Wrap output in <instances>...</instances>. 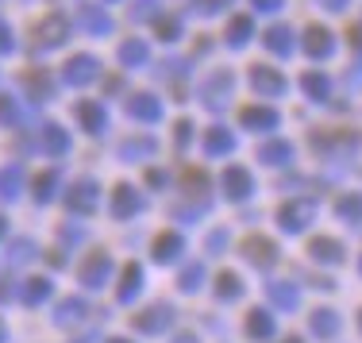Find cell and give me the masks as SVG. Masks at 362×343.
Returning <instances> with one entry per match:
<instances>
[{
  "instance_id": "34",
  "label": "cell",
  "mask_w": 362,
  "mask_h": 343,
  "mask_svg": "<svg viewBox=\"0 0 362 343\" xmlns=\"http://www.w3.org/2000/svg\"><path fill=\"white\" fill-rule=\"evenodd\" d=\"M28 286H31L28 289V305H35V301H42V297L50 293V281H42V278L39 281H28Z\"/></svg>"
},
{
  "instance_id": "21",
  "label": "cell",
  "mask_w": 362,
  "mask_h": 343,
  "mask_svg": "<svg viewBox=\"0 0 362 343\" xmlns=\"http://www.w3.org/2000/svg\"><path fill=\"white\" fill-rule=\"evenodd\" d=\"M313 332L324 339H332L335 332H339V316L332 313V308H320V313H313Z\"/></svg>"
},
{
  "instance_id": "7",
  "label": "cell",
  "mask_w": 362,
  "mask_h": 343,
  "mask_svg": "<svg viewBox=\"0 0 362 343\" xmlns=\"http://www.w3.org/2000/svg\"><path fill=\"white\" fill-rule=\"evenodd\" d=\"M97 58L93 54H77V58H70V62H66V81L70 85H89L93 77H97Z\"/></svg>"
},
{
  "instance_id": "6",
  "label": "cell",
  "mask_w": 362,
  "mask_h": 343,
  "mask_svg": "<svg viewBox=\"0 0 362 343\" xmlns=\"http://www.w3.org/2000/svg\"><path fill=\"white\" fill-rule=\"evenodd\" d=\"M332 50H335L332 31L320 28V23H313V28L305 31V54L308 58H332Z\"/></svg>"
},
{
  "instance_id": "31",
  "label": "cell",
  "mask_w": 362,
  "mask_h": 343,
  "mask_svg": "<svg viewBox=\"0 0 362 343\" xmlns=\"http://www.w3.org/2000/svg\"><path fill=\"white\" fill-rule=\"evenodd\" d=\"M20 182H23V170H20V166L4 170V174H0V190H4V197H16V190H20Z\"/></svg>"
},
{
  "instance_id": "45",
  "label": "cell",
  "mask_w": 362,
  "mask_h": 343,
  "mask_svg": "<svg viewBox=\"0 0 362 343\" xmlns=\"http://www.w3.org/2000/svg\"><path fill=\"white\" fill-rule=\"evenodd\" d=\"M347 39H351V47H355L358 54H362V28H351V31H347Z\"/></svg>"
},
{
  "instance_id": "35",
  "label": "cell",
  "mask_w": 362,
  "mask_h": 343,
  "mask_svg": "<svg viewBox=\"0 0 362 343\" xmlns=\"http://www.w3.org/2000/svg\"><path fill=\"white\" fill-rule=\"evenodd\" d=\"M185 190H209V178H204V170H185Z\"/></svg>"
},
{
  "instance_id": "49",
  "label": "cell",
  "mask_w": 362,
  "mask_h": 343,
  "mask_svg": "<svg viewBox=\"0 0 362 343\" xmlns=\"http://www.w3.org/2000/svg\"><path fill=\"white\" fill-rule=\"evenodd\" d=\"M286 343H300V339H297V336H293V339H286Z\"/></svg>"
},
{
  "instance_id": "5",
  "label": "cell",
  "mask_w": 362,
  "mask_h": 343,
  "mask_svg": "<svg viewBox=\"0 0 362 343\" xmlns=\"http://www.w3.org/2000/svg\"><path fill=\"white\" fill-rule=\"evenodd\" d=\"M243 255L255 262V267H262V270H270L274 262H278V247H274L270 239H262V236H251V239H247V243H243Z\"/></svg>"
},
{
  "instance_id": "16",
  "label": "cell",
  "mask_w": 362,
  "mask_h": 343,
  "mask_svg": "<svg viewBox=\"0 0 362 343\" xmlns=\"http://www.w3.org/2000/svg\"><path fill=\"white\" fill-rule=\"evenodd\" d=\"M300 89L308 93L313 100H327V93H332V81H327L324 74H316V70H308L305 77H300Z\"/></svg>"
},
{
  "instance_id": "19",
  "label": "cell",
  "mask_w": 362,
  "mask_h": 343,
  "mask_svg": "<svg viewBox=\"0 0 362 343\" xmlns=\"http://www.w3.org/2000/svg\"><path fill=\"white\" fill-rule=\"evenodd\" d=\"M97 190H93V182H77L74 190H70V209H77V212H89L93 204H97V197H93Z\"/></svg>"
},
{
  "instance_id": "52",
  "label": "cell",
  "mask_w": 362,
  "mask_h": 343,
  "mask_svg": "<svg viewBox=\"0 0 362 343\" xmlns=\"http://www.w3.org/2000/svg\"><path fill=\"white\" fill-rule=\"evenodd\" d=\"M358 267H362V262H358Z\"/></svg>"
},
{
  "instance_id": "29",
  "label": "cell",
  "mask_w": 362,
  "mask_h": 343,
  "mask_svg": "<svg viewBox=\"0 0 362 343\" xmlns=\"http://www.w3.org/2000/svg\"><path fill=\"white\" fill-rule=\"evenodd\" d=\"M119 62H127V66L146 62V42H124L119 47Z\"/></svg>"
},
{
  "instance_id": "20",
  "label": "cell",
  "mask_w": 362,
  "mask_h": 343,
  "mask_svg": "<svg viewBox=\"0 0 362 343\" xmlns=\"http://www.w3.org/2000/svg\"><path fill=\"white\" fill-rule=\"evenodd\" d=\"M105 278H108V259L105 255H93V259L85 262V270H81V281L85 286H100Z\"/></svg>"
},
{
  "instance_id": "27",
  "label": "cell",
  "mask_w": 362,
  "mask_h": 343,
  "mask_svg": "<svg viewBox=\"0 0 362 343\" xmlns=\"http://www.w3.org/2000/svg\"><path fill=\"white\" fill-rule=\"evenodd\" d=\"M77 116L85 120V127H89V132H100V127H105V112H100L97 105H89V100H81V105H77Z\"/></svg>"
},
{
  "instance_id": "22",
  "label": "cell",
  "mask_w": 362,
  "mask_h": 343,
  "mask_svg": "<svg viewBox=\"0 0 362 343\" xmlns=\"http://www.w3.org/2000/svg\"><path fill=\"white\" fill-rule=\"evenodd\" d=\"M335 212H339L343 220H351V224H362V193H347V197H339Z\"/></svg>"
},
{
  "instance_id": "40",
  "label": "cell",
  "mask_w": 362,
  "mask_h": 343,
  "mask_svg": "<svg viewBox=\"0 0 362 343\" xmlns=\"http://www.w3.org/2000/svg\"><path fill=\"white\" fill-rule=\"evenodd\" d=\"M50 185H54V174H42L35 182V197H39V201H47V197H50Z\"/></svg>"
},
{
  "instance_id": "32",
  "label": "cell",
  "mask_w": 362,
  "mask_h": 343,
  "mask_svg": "<svg viewBox=\"0 0 362 343\" xmlns=\"http://www.w3.org/2000/svg\"><path fill=\"white\" fill-rule=\"evenodd\" d=\"M139 278H143L139 267H127V270H124V286H119V297H132L135 289H139Z\"/></svg>"
},
{
  "instance_id": "38",
  "label": "cell",
  "mask_w": 362,
  "mask_h": 343,
  "mask_svg": "<svg viewBox=\"0 0 362 343\" xmlns=\"http://www.w3.org/2000/svg\"><path fill=\"white\" fill-rule=\"evenodd\" d=\"M77 313H81V301H66L62 308H58V320H77Z\"/></svg>"
},
{
  "instance_id": "17",
  "label": "cell",
  "mask_w": 362,
  "mask_h": 343,
  "mask_svg": "<svg viewBox=\"0 0 362 343\" xmlns=\"http://www.w3.org/2000/svg\"><path fill=\"white\" fill-rule=\"evenodd\" d=\"M235 147V139H231L228 127H209V135H204V151L209 154H228Z\"/></svg>"
},
{
  "instance_id": "33",
  "label": "cell",
  "mask_w": 362,
  "mask_h": 343,
  "mask_svg": "<svg viewBox=\"0 0 362 343\" xmlns=\"http://www.w3.org/2000/svg\"><path fill=\"white\" fill-rule=\"evenodd\" d=\"M23 81H28V89L35 93V97H50V81H47V74H28Z\"/></svg>"
},
{
  "instance_id": "18",
  "label": "cell",
  "mask_w": 362,
  "mask_h": 343,
  "mask_svg": "<svg viewBox=\"0 0 362 343\" xmlns=\"http://www.w3.org/2000/svg\"><path fill=\"white\" fill-rule=\"evenodd\" d=\"M251 35H255L251 16H235V20L228 23V42H231V47H243V42H251Z\"/></svg>"
},
{
  "instance_id": "14",
  "label": "cell",
  "mask_w": 362,
  "mask_h": 343,
  "mask_svg": "<svg viewBox=\"0 0 362 343\" xmlns=\"http://www.w3.org/2000/svg\"><path fill=\"white\" fill-rule=\"evenodd\" d=\"M170 324V308L158 305V308H146L143 316H135V328L139 332H162Z\"/></svg>"
},
{
  "instance_id": "25",
  "label": "cell",
  "mask_w": 362,
  "mask_h": 343,
  "mask_svg": "<svg viewBox=\"0 0 362 343\" xmlns=\"http://www.w3.org/2000/svg\"><path fill=\"white\" fill-rule=\"evenodd\" d=\"M42 147H47L50 154H62L66 147H70V139H66V132H62V127H54V124H50V127H42Z\"/></svg>"
},
{
  "instance_id": "53",
  "label": "cell",
  "mask_w": 362,
  "mask_h": 343,
  "mask_svg": "<svg viewBox=\"0 0 362 343\" xmlns=\"http://www.w3.org/2000/svg\"><path fill=\"white\" fill-rule=\"evenodd\" d=\"M358 324H362V320H358Z\"/></svg>"
},
{
  "instance_id": "15",
  "label": "cell",
  "mask_w": 362,
  "mask_h": 343,
  "mask_svg": "<svg viewBox=\"0 0 362 343\" xmlns=\"http://www.w3.org/2000/svg\"><path fill=\"white\" fill-rule=\"evenodd\" d=\"M247 336L251 339H270L274 336V316L262 313V308H255V313L247 316Z\"/></svg>"
},
{
  "instance_id": "41",
  "label": "cell",
  "mask_w": 362,
  "mask_h": 343,
  "mask_svg": "<svg viewBox=\"0 0 362 343\" xmlns=\"http://www.w3.org/2000/svg\"><path fill=\"white\" fill-rule=\"evenodd\" d=\"M151 147H154L151 139H139V143H124V154H146Z\"/></svg>"
},
{
  "instance_id": "28",
  "label": "cell",
  "mask_w": 362,
  "mask_h": 343,
  "mask_svg": "<svg viewBox=\"0 0 362 343\" xmlns=\"http://www.w3.org/2000/svg\"><path fill=\"white\" fill-rule=\"evenodd\" d=\"M216 293L223 297V301H235V297L243 293V286H239L235 274H220V278H216Z\"/></svg>"
},
{
  "instance_id": "9",
  "label": "cell",
  "mask_w": 362,
  "mask_h": 343,
  "mask_svg": "<svg viewBox=\"0 0 362 343\" xmlns=\"http://www.w3.org/2000/svg\"><path fill=\"white\" fill-rule=\"evenodd\" d=\"M35 35H39V42L42 47H58V42L66 39V16H58V12H50L47 20L35 28Z\"/></svg>"
},
{
  "instance_id": "48",
  "label": "cell",
  "mask_w": 362,
  "mask_h": 343,
  "mask_svg": "<svg viewBox=\"0 0 362 343\" xmlns=\"http://www.w3.org/2000/svg\"><path fill=\"white\" fill-rule=\"evenodd\" d=\"M177 343H197V339H193V336H181V339H177Z\"/></svg>"
},
{
  "instance_id": "24",
  "label": "cell",
  "mask_w": 362,
  "mask_h": 343,
  "mask_svg": "<svg viewBox=\"0 0 362 343\" xmlns=\"http://www.w3.org/2000/svg\"><path fill=\"white\" fill-rule=\"evenodd\" d=\"M112 212H116L119 220L132 216V212H139V197L127 190V185H119V190H116V204H112Z\"/></svg>"
},
{
  "instance_id": "39",
  "label": "cell",
  "mask_w": 362,
  "mask_h": 343,
  "mask_svg": "<svg viewBox=\"0 0 362 343\" xmlns=\"http://www.w3.org/2000/svg\"><path fill=\"white\" fill-rule=\"evenodd\" d=\"M154 8H158V0H135V20H146V16H154Z\"/></svg>"
},
{
  "instance_id": "2",
  "label": "cell",
  "mask_w": 362,
  "mask_h": 343,
  "mask_svg": "<svg viewBox=\"0 0 362 343\" xmlns=\"http://www.w3.org/2000/svg\"><path fill=\"white\" fill-rule=\"evenodd\" d=\"M251 89L262 93V97H281L286 93V77L274 66H251Z\"/></svg>"
},
{
  "instance_id": "43",
  "label": "cell",
  "mask_w": 362,
  "mask_h": 343,
  "mask_svg": "<svg viewBox=\"0 0 362 343\" xmlns=\"http://www.w3.org/2000/svg\"><path fill=\"white\" fill-rule=\"evenodd\" d=\"M251 4L258 8V12H278V8L286 4V0H251Z\"/></svg>"
},
{
  "instance_id": "8",
  "label": "cell",
  "mask_w": 362,
  "mask_h": 343,
  "mask_svg": "<svg viewBox=\"0 0 362 343\" xmlns=\"http://www.w3.org/2000/svg\"><path fill=\"white\" fill-rule=\"evenodd\" d=\"M239 120H243V127H251V132H274L278 127V112L266 105H251L239 112Z\"/></svg>"
},
{
  "instance_id": "30",
  "label": "cell",
  "mask_w": 362,
  "mask_h": 343,
  "mask_svg": "<svg viewBox=\"0 0 362 343\" xmlns=\"http://www.w3.org/2000/svg\"><path fill=\"white\" fill-rule=\"evenodd\" d=\"M81 20H85V28H89V31H112V20L105 12H97V8H85Z\"/></svg>"
},
{
  "instance_id": "44",
  "label": "cell",
  "mask_w": 362,
  "mask_h": 343,
  "mask_svg": "<svg viewBox=\"0 0 362 343\" xmlns=\"http://www.w3.org/2000/svg\"><path fill=\"white\" fill-rule=\"evenodd\" d=\"M189 132H193V124H189V120H181V124H177V143H181V147L189 143Z\"/></svg>"
},
{
  "instance_id": "51",
  "label": "cell",
  "mask_w": 362,
  "mask_h": 343,
  "mask_svg": "<svg viewBox=\"0 0 362 343\" xmlns=\"http://www.w3.org/2000/svg\"><path fill=\"white\" fill-rule=\"evenodd\" d=\"M112 343H124V339H112Z\"/></svg>"
},
{
  "instance_id": "47",
  "label": "cell",
  "mask_w": 362,
  "mask_h": 343,
  "mask_svg": "<svg viewBox=\"0 0 362 343\" xmlns=\"http://www.w3.org/2000/svg\"><path fill=\"white\" fill-rule=\"evenodd\" d=\"M327 8H332V12H343V8H347V0H324Z\"/></svg>"
},
{
  "instance_id": "23",
  "label": "cell",
  "mask_w": 362,
  "mask_h": 343,
  "mask_svg": "<svg viewBox=\"0 0 362 343\" xmlns=\"http://www.w3.org/2000/svg\"><path fill=\"white\" fill-rule=\"evenodd\" d=\"M177 251H181V236H174V231H166V236H158V243H154V259H158V262H170V259H177Z\"/></svg>"
},
{
  "instance_id": "3",
  "label": "cell",
  "mask_w": 362,
  "mask_h": 343,
  "mask_svg": "<svg viewBox=\"0 0 362 343\" xmlns=\"http://www.w3.org/2000/svg\"><path fill=\"white\" fill-rule=\"evenodd\" d=\"M313 216H316L313 201H289V204H281V212H278V220L286 231H300L305 224H313Z\"/></svg>"
},
{
  "instance_id": "10",
  "label": "cell",
  "mask_w": 362,
  "mask_h": 343,
  "mask_svg": "<svg viewBox=\"0 0 362 343\" xmlns=\"http://www.w3.org/2000/svg\"><path fill=\"white\" fill-rule=\"evenodd\" d=\"M258 162H266V166H286V162H293V143L286 139H270L258 147Z\"/></svg>"
},
{
  "instance_id": "13",
  "label": "cell",
  "mask_w": 362,
  "mask_h": 343,
  "mask_svg": "<svg viewBox=\"0 0 362 343\" xmlns=\"http://www.w3.org/2000/svg\"><path fill=\"white\" fill-rule=\"evenodd\" d=\"M127 112H132L135 120H158L162 105L154 97H146V93H139V97H127Z\"/></svg>"
},
{
  "instance_id": "12",
  "label": "cell",
  "mask_w": 362,
  "mask_h": 343,
  "mask_svg": "<svg viewBox=\"0 0 362 343\" xmlns=\"http://www.w3.org/2000/svg\"><path fill=\"white\" fill-rule=\"evenodd\" d=\"M308 255H313L316 262H343V247L335 243V239H327V236L313 239V243H308Z\"/></svg>"
},
{
  "instance_id": "46",
  "label": "cell",
  "mask_w": 362,
  "mask_h": 343,
  "mask_svg": "<svg viewBox=\"0 0 362 343\" xmlns=\"http://www.w3.org/2000/svg\"><path fill=\"white\" fill-rule=\"evenodd\" d=\"M0 50H12V31L0 23Z\"/></svg>"
},
{
  "instance_id": "26",
  "label": "cell",
  "mask_w": 362,
  "mask_h": 343,
  "mask_svg": "<svg viewBox=\"0 0 362 343\" xmlns=\"http://www.w3.org/2000/svg\"><path fill=\"white\" fill-rule=\"evenodd\" d=\"M270 301L278 308H297V289L286 286V281H274V286H270Z\"/></svg>"
},
{
  "instance_id": "50",
  "label": "cell",
  "mask_w": 362,
  "mask_h": 343,
  "mask_svg": "<svg viewBox=\"0 0 362 343\" xmlns=\"http://www.w3.org/2000/svg\"><path fill=\"white\" fill-rule=\"evenodd\" d=\"M0 339H4V324H0Z\"/></svg>"
},
{
  "instance_id": "11",
  "label": "cell",
  "mask_w": 362,
  "mask_h": 343,
  "mask_svg": "<svg viewBox=\"0 0 362 343\" xmlns=\"http://www.w3.org/2000/svg\"><path fill=\"white\" fill-rule=\"evenodd\" d=\"M266 50H274V54H293V28H286V23H278V28H270L262 35Z\"/></svg>"
},
{
  "instance_id": "42",
  "label": "cell",
  "mask_w": 362,
  "mask_h": 343,
  "mask_svg": "<svg viewBox=\"0 0 362 343\" xmlns=\"http://www.w3.org/2000/svg\"><path fill=\"white\" fill-rule=\"evenodd\" d=\"M177 31H181V28H177V20H158V35H166V39H174V35H177Z\"/></svg>"
},
{
  "instance_id": "37",
  "label": "cell",
  "mask_w": 362,
  "mask_h": 343,
  "mask_svg": "<svg viewBox=\"0 0 362 343\" xmlns=\"http://www.w3.org/2000/svg\"><path fill=\"white\" fill-rule=\"evenodd\" d=\"M231 0H193V8L197 12H204V16H212V12H220V8H228Z\"/></svg>"
},
{
  "instance_id": "4",
  "label": "cell",
  "mask_w": 362,
  "mask_h": 343,
  "mask_svg": "<svg viewBox=\"0 0 362 343\" xmlns=\"http://www.w3.org/2000/svg\"><path fill=\"white\" fill-rule=\"evenodd\" d=\"M223 193H228L231 201H243V197H251V193H255L251 174H247L243 166H228V170H223Z\"/></svg>"
},
{
  "instance_id": "1",
  "label": "cell",
  "mask_w": 362,
  "mask_h": 343,
  "mask_svg": "<svg viewBox=\"0 0 362 343\" xmlns=\"http://www.w3.org/2000/svg\"><path fill=\"white\" fill-rule=\"evenodd\" d=\"M231 89H235V77H231V70H216V74L204 77L201 100L209 108H223V105H228V97H231Z\"/></svg>"
},
{
  "instance_id": "36",
  "label": "cell",
  "mask_w": 362,
  "mask_h": 343,
  "mask_svg": "<svg viewBox=\"0 0 362 343\" xmlns=\"http://www.w3.org/2000/svg\"><path fill=\"white\" fill-rule=\"evenodd\" d=\"M201 278H204L201 267H189L185 274H181V289H197V286H201Z\"/></svg>"
}]
</instances>
